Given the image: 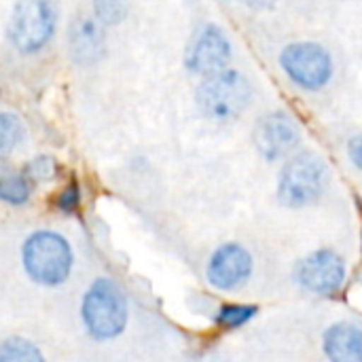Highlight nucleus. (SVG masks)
I'll use <instances>...</instances> for the list:
<instances>
[{"label":"nucleus","instance_id":"9b49d317","mask_svg":"<svg viewBox=\"0 0 362 362\" xmlns=\"http://www.w3.org/2000/svg\"><path fill=\"white\" fill-rule=\"evenodd\" d=\"M325 354L335 362H362V329L339 322L327 329L322 337Z\"/></svg>","mask_w":362,"mask_h":362},{"label":"nucleus","instance_id":"4468645a","mask_svg":"<svg viewBox=\"0 0 362 362\" xmlns=\"http://www.w3.org/2000/svg\"><path fill=\"white\" fill-rule=\"evenodd\" d=\"M40 350L23 339V337H11L0 348V362H42Z\"/></svg>","mask_w":362,"mask_h":362},{"label":"nucleus","instance_id":"0eeeda50","mask_svg":"<svg viewBox=\"0 0 362 362\" xmlns=\"http://www.w3.org/2000/svg\"><path fill=\"white\" fill-rule=\"evenodd\" d=\"M301 140L295 119L286 112H269L259 119L255 127V146L259 155L267 161H278L288 157Z\"/></svg>","mask_w":362,"mask_h":362},{"label":"nucleus","instance_id":"ddd939ff","mask_svg":"<svg viewBox=\"0 0 362 362\" xmlns=\"http://www.w3.org/2000/svg\"><path fill=\"white\" fill-rule=\"evenodd\" d=\"M30 191H32V180L28 178V174H4L0 180V197L11 204V206H23L30 199Z\"/></svg>","mask_w":362,"mask_h":362},{"label":"nucleus","instance_id":"423d86ee","mask_svg":"<svg viewBox=\"0 0 362 362\" xmlns=\"http://www.w3.org/2000/svg\"><path fill=\"white\" fill-rule=\"evenodd\" d=\"M55 13L47 0H21L8 23V38L21 53L40 51L53 36Z\"/></svg>","mask_w":362,"mask_h":362},{"label":"nucleus","instance_id":"412c9836","mask_svg":"<svg viewBox=\"0 0 362 362\" xmlns=\"http://www.w3.org/2000/svg\"><path fill=\"white\" fill-rule=\"evenodd\" d=\"M246 2L250 8H272L276 4V0H242Z\"/></svg>","mask_w":362,"mask_h":362},{"label":"nucleus","instance_id":"dca6fc26","mask_svg":"<svg viewBox=\"0 0 362 362\" xmlns=\"http://www.w3.org/2000/svg\"><path fill=\"white\" fill-rule=\"evenodd\" d=\"M95 19L102 25H117L129 13V0H93Z\"/></svg>","mask_w":362,"mask_h":362},{"label":"nucleus","instance_id":"f03ea898","mask_svg":"<svg viewBox=\"0 0 362 362\" xmlns=\"http://www.w3.org/2000/svg\"><path fill=\"white\" fill-rule=\"evenodd\" d=\"M81 316L93 339H115L127 325V301L123 291L108 278L95 280L83 297Z\"/></svg>","mask_w":362,"mask_h":362},{"label":"nucleus","instance_id":"1a4fd4ad","mask_svg":"<svg viewBox=\"0 0 362 362\" xmlns=\"http://www.w3.org/2000/svg\"><path fill=\"white\" fill-rule=\"evenodd\" d=\"M229 59H231V42L227 34L218 25L208 23L199 30V34L189 45L185 64L193 74L208 76L218 70H225Z\"/></svg>","mask_w":362,"mask_h":362},{"label":"nucleus","instance_id":"a211bd4d","mask_svg":"<svg viewBox=\"0 0 362 362\" xmlns=\"http://www.w3.org/2000/svg\"><path fill=\"white\" fill-rule=\"evenodd\" d=\"M25 174H28V178L34 180V182H38V180H49V178H53V174H55V163H53V159H49V157H36L34 161H30V163L25 165Z\"/></svg>","mask_w":362,"mask_h":362},{"label":"nucleus","instance_id":"6ab92c4d","mask_svg":"<svg viewBox=\"0 0 362 362\" xmlns=\"http://www.w3.org/2000/svg\"><path fill=\"white\" fill-rule=\"evenodd\" d=\"M78 204H81V193H78V187L72 182V185H68V187L59 193V197H57V208H59L62 212H74V210L78 208Z\"/></svg>","mask_w":362,"mask_h":362},{"label":"nucleus","instance_id":"f3484780","mask_svg":"<svg viewBox=\"0 0 362 362\" xmlns=\"http://www.w3.org/2000/svg\"><path fill=\"white\" fill-rule=\"evenodd\" d=\"M23 127L19 123V119L11 112H2L0 115V153L8 155L21 140Z\"/></svg>","mask_w":362,"mask_h":362},{"label":"nucleus","instance_id":"f8f14e48","mask_svg":"<svg viewBox=\"0 0 362 362\" xmlns=\"http://www.w3.org/2000/svg\"><path fill=\"white\" fill-rule=\"evenodd\" d=\"M100 21L95 19H78L74 25H72V32H70V49H72V55L78 59V62H93L100 57L102 53V45H104V34L98 25Z\"/></svg>","mask_w":362,"mask_h":362},{"label":"nucleus","instance_id":"2eb2a0df","mask_svg":"<svg viewBox=\"0 0 362 362\" xmlns=\"http://www.w3.org/2000/svg\"><path fill=\"white\" fill-rule=\"evenodd\" d=\"M255 316H257V308L255 305H223L218 310L216 325L221 329L233 331V329H240V327L248 325Z\"/></svg>","mask_w":362,"mask_h":362},{"label":"nucleus","instance_id":"7ed1b4c3","mask_svg":"<svg viewBox=\"0 0 362 362\" xmlns=\"http://www.w3.org/2000/svg\"><path fill=\"white\" fill-rule=\"evenodd\" d=\"M250 83L238 70H218L208 74L197 87V106L212 121H231L250 104Z\"/></svg>","mask_w":362,"mask_h":362},{"label":"nucleus","instance_id":"39448f33","mask_svg":"<svg viewBox=\"0 0 362 362\" xmlns=\"http://www.w3.org/2000/svg\"><path fill=\"white\" fill-rule=\"evenodd\" d=\"M280 66L284 74L301 89L316 91L322 89L333 76V57L331 53L310 40L291 42L280 53Z\"/></svg>","mask_w":362,"mask_h":362},{"label":"nucleus","instance_id":"6e6552de","mask_svg":"<svg viewBox=\"0 0 362 362\" xmlns=\"http://www.w3.org/2000/svg\"><path fill=\"white\" fill-rule=\"evenodd\" d=\"M297 282L314 295H333L346 280V263L335 250H316L297 267Z\"/></svg>","mask_w":362,"mask_h":362},{"label":"nucleus","instance_id":"9d476101","mask_svg":"<svg viewBox=\"0 0 362 362\" xmlns=\"http://www.w3.org/2000/svg\"><path fill=\"white\" fill-rule=\"evenodd\" d=\"M252 274V257L240 244H223L210 259L206 278L216 291H235L248 282Z\"/></svg>","mask_w":362,"mask_h":362},{"label":"nucleus","instance_id":"aec40b11","mask_svg":"<svg viewBox=\"0 0 362 362\" xmlns=\"http://www.w3.org/2000/svg\"><path fill=\"white\" fill-rule=\"evenodd\" d=\"M348 155H350L352 163L362 170V136H356V138L350 140V144H348Z\"/></svg>","mask_w":362,"mask_h":362},{"label":"nucleus","instance_id":"20e7f679","mask_svg":"<svg viewBox=\"0 0 362 362\" xmlns=\"http://www.w3.org/2000/svg\"><path fill=\"white\" fill-rule=\"evenodd\" d=\"M327 185V163L314 153H303L284 165L278 182V197L288 208H308L322 199Z\"/></svg>","mask_w":362,"mask_h":362},{"label":"nucleus","instance_id":"f257e3e1","mask_svg":"<svg viewBox=\"0 0 362 362\" xmlns=\"http://www.w3.org/2000/svg\"><path fill=\"white\" fill-rule=\"evenodd\" d=\"M21 261L25 274L42 284L57 286L64 284L72 272V248L55 231H36L32 233L21 250Z\"/></svg>","mask_w":362,"mask_h":362}]
</instances>
